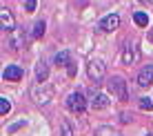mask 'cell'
<instances>
[{"instance_id":"6da1fadb","label":"cell","mask_w":153,"mask_h":136,"mask_svg":"<svg viewBox=\"0 0 153 136\" xmlns=\"http://www.w3.org/2000/svg\"><path fill=\"white\" fill-rule=\"evenodd\" d=\"M104 71H107V67H104V62L100 60V58H91L87 62V74L89 78H91L93 83H100L104 78Z\"/></svg>"},{"instance_id":"7a4b0ae2","label":"cell","mask_w":153,"mask_h":136,"mask_svg":"<svg viewBox=\"0 0 153 136\" xmlns=\"http://www.w3.org/2000/svg\"><path fill=\"white\" fill-rule=\"evenodd\" d=\"M107 85H109V89H111V96H115L118 101H126V96H129V94H126V83H124V78L113 76Z\"/></svg>"},{"instance_id":"3957f363","label":"cell","mask_w":153,"mask_h":136,"mask_svg":"<svg viewBox=\"0 0 153 136\" xmlns=\"http://www.w3.org/2000/svg\"><path fill=\"white\" fill-rule=\"evenodd\" d=\"M67 107H69V112H73V114H82L84 107H87V101H84V96L80 92H73V94L67 96Z\"/></svg>"},{"instance_id":"277c9868","label":"cell","mask_w":153,"mask_h":136,"mask_svg":"<svg viewBox=\"0 0 153 136\" xmlns=\"http://www.w3.org/2000/svg\"><path fill=\"white\" fill-rule=\"evenodd\" d=\"M98 27L102 29V31H107V34H109V31H115V29L120 27V16H118V14H109V16H104V18L100 20Z\"/></svg>"},{"instance_id":"5b68a950","label":"cell","mask_w":153,"mask_h":136,"mask_svg":"<svg viewBox=\"0 0 153 136\" xmlns=\"http://www.w3.org/2000/svg\"><path fill=\"white\" fill-rule=\"evenodd\" d=\"M0 27H2L4 31H13V27H16V18H13L11 9H7V7L0 9Z\"/></svg>"},{"instance_id":"8992f818","label":"cell","mask_w":153,"mask_h":136,"mask_svg":"<svg viewBox=\"0 0 153 136\" xmlns=\"http://www.w3.org/2000/svg\"><path fill=\"white\" fill-rule=\"evenodd\" d=\"M51 94H53L51 87H45V83H42V92H40V87H33V98L38 105H47L51 101Z\"/></svg>"},{"instance_id":"52a82bcc","label":"cell","mask_w":153,"mask_h":136,"mask_svg":"<svg viewBox=\"0 0 153 136\" xmlns=\"http://www.w3.org/2000/svg\"><path fill=\"white\" fill-rule=\"evenodd\" d=\"M22 74H25V71H22V67H20V65H9V67H4V71H2V78H4V80H20V78H22Z\"/></svg>"},{"instance_id":"ba28073f","label":"cell","mask_w":153,"mask_h":136,"mask_svg":"<svg viewBox=\"0 0 153 136\" xmlns=\"http://www.w3.org/2000/svg\"><path fill=\"white\" fill-rule=\"evenodd\" d=\"M151 83H153V65H146V67H142L140 74H138V85L149 87Z\"/></svg>"},{"instance_id":"9c48e42d","label":"cell","mask_w":153,"mask_h":136,"mask_svg":"<svg viewBox=\"0 0 153 136\" xmlns=\"http://www.w3.org/2000/svg\"><path fill=\"white\" fill-rule=\"evenodd\" d=\"M135 60H138V49L131 47V45H126L122 49V62H124V65H133Z\"/></svg>"},{"instance_id":"30bf717a","label":"cell","mask_w":153,"mask_h":136,"mask_svg":"<svg viewBox=\"0 0 153 136\" xmlns=\"http://www.w3.org/2000/svg\"><path fill=\"white\" fill-rule=\"evenodd\" d=\"M109 105V96H107V94H93V98H91V107L93 109H104V107H107Z\"/></svg>"},{"instance_id":"8fae6325","label":"cell","mask_w":153,"mask_h":136,"mask_svg":"<svg viewBox=\"0 0 153 136\" xmlns=\"http://www.w3.org/2000/svg\"><path fill=\"white\" fill-rule=\"evenodd\" d=\"M47 76H49V69H47V62L40 60L38 65H36V78H38V83H45Z\"/></svg>"},{"instance_id":"7c38bea8","label":"cell","mask_w":153,"mask_h":136,"mask_svg":"<svg viewBox=\"0 0 153 136\" xmlns=\"http://www.w3.org/2000/svg\"><path fill=\"white\" fill-rule=\"evenodd\" d=\"M69 62H71V58H69V51H60V54H56V65L58 67H67V65H69Z\"/></svg>"},{"instance_id":"4fadbf2b","label":"cell","mask_w":153,"mask_h":136,"mask_svg":"<svg viewBox=\"0 0 153 136\" xmlns=\"http://www.w3.org/2000/svg\"><path fill=\"white\" fill-rule=\"evenodd\" d=\"M133 23L138 25V27H146V25H149V16L144 11H135L133 14Z\"/></svg>"},{"instance_id":"5bb4252c","label":"cell","mask_w":153,"mask_h":136,"mask_svg":"<svg viewBox=\"0 0 153 136\" xmlns=\"http://www.w3.org/2000/svg\"><path fill=\"white\" fill-rule=\"evenodd\" d=\"M11 112V103H9V98H0V114H2V116H7V114Z\"/></svg>"},{"instance_id":"9a60e30c","label":"cell","mask_w":153,"mask_h":136,"mask_svg":"<svg viewBox=\"0 0 153 136\" xmlns=\"http://www.w3.org/2000/svg\"><path fill=\"white\" fill-rule=\"evenodd\" d=\"M96 136H120V134L115 132L113 127H100L98 132H96Z\"/></svg>"},{"instance_id":"2e32d148","label":"cell","mask_w":153,"mask_h":136,"mask_svg":"<svg viewBox=\"0 0 153 136\" xmlns=\"http://www.w3.org/2000/svg\"><path fill=\"white\" fill-rule=\"evenodd\" d=\"M42 34H45V23H42V20H38V23L33 25V38H40Z\"/></svg>"},{"instance_id":"e0dca14e","label":"cell","mask_w":153,"mask_h":136,"mask_svg":"<svg viewBox=\"0 0 153 136\" xmlns=\"http://www.w3.org/2000/svg\"><path fill=\"white\" fill-rule=\"evenodd\" d=\"M138 105H140V109H144V112H151V109H153V103H151V98H140V103H138Z\"/></svg>"},{"instance_id":"ac0fdd59","label":"cell","mask_w":153,"mask_h":136,"mask_svg":"<svg viewBox=\"0 0 153 136\" xmlns=\"http://www.w3.org/2000/svg\"><path fill=\"white\" fill-rule=\"evenodd\" d=\"M36 5H38V0H25V11H36Z\"/></svg>"},{"instance_id":"d6986e66","label":"cell","mask_w":153,"mask_h":136,"mask_svg":"<svg viewBox=\"0 0 153 136\" xmlns=\"http://www.w3.org/2000/svg\"><path fill=\"white\" fill-rule=\"evenodd\" d=\"M60 136H73L71 125H69V123H62V132H60Z\"/></svg>"},{"instance_id":"ffe728a7","label":"cell","mask_w":153,"mask_h":136,"mask_svg":"<svg viewBox=\"0 0 153 136\" xmlns=\"http://www.w3.org/2000/svg\"><path fill=\"white\" fill-rule=\"evenodd\" d=\"M138 2H140V5H146V7H149V5H151V0H138Z\"/></svg>"},{"instance_id":"44dd1931","label":"cell","mask_w":153,"mask_h":136,"mask_svg":"<svg viewBox=\"0 0 153 136\" xmlns=\"http://www.w3.org/2000/svg\"><path fill=\"white\" fill-rule=\"evenodd\" d=\"M151 40H153V29H151Z\"/></svg>"},{"instance_id":"7402d4cb","label":"cell","mask_w":153,"mask_h":136,"mask_svg":"<svg viewBox=\"0 0 153 136\" xmlns=\"http://www.w3.org/2000/svg\"><path fill=\"white\" fill-rule=\"evenodd\" d=\"M146 136H153V134H146Z\"/></svg>"}]
</instances>
